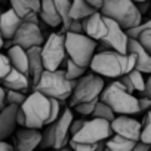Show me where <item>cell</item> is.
<instances>
[{"label":"cell","mask_w":151,"mask_h":151,"mask_svg":"<svg viewBox=\"0 0 151 151\" xmlns=\"http://www.w3.org/2000/svg\"><path fill=\"white\" fill-rule=\"evenodd\" d=\"M111 130L116 135H120L123 138L132 139V141H139L141 138V122L136 119L126 116V114H117L111 122Z\"/></svg>","instance_id":"obj_13"},{"label":"cell","mask_w":151,"mask_h":151,"mask_svg":"<svg viewBox=\"0 0 151 151\" xmlns=\"http://www.w3.org/2000/svg\"><path fill=\"white\" fill-rule=\"evenodd\" d=\"M25 98H27L25 92L6 89V105H8V104H14V105H21V104H22V102L25 101Z\"/></svg>","instance_id":"obj_32"},{"label":"cell","mask_w":151,"mask_h":151,"mask_svg":"<svg viewBox=\"0 0 151 151\" xmlns=\"http://www.w3.org/2000/svg\"><path fill=\"white\" fill-rule=\"evenodd\" d=\"M104 142H105V148H108L110 151H132L136 141H132V139H127V138H123L114 133Z\"/></svg>","instance_id":"obj_24"},{"label":"cell","mask_w":151,"mask_h":151,"mask_svg":"<svg viewBox=\"0 0 151 151\" xmlns=\"http://www.w3.org/2000/svg\"><path fill=\"white\" fill-rule=\"evenodd\" d=\"M43 42H45V36L40 28V24L28 22V21H22L15 36L12 37V43L21 46L25 50L33 46H42Z\"/></svg>","instance_id":"obj_12"},{"label":"cell","mask_w":151,"mask_h":151,"mask_svg":"<svg viewBox=\"0 0 151 151\" xmlns=\"http://www.w3.org/2000/svg\"><path fill=\"white\" fill-rule=\"evenodd\" d=\"M0 15H2V11H0Z\"/></svg>","instance_id":"obj_48"},{"label":"cell","mask_w":151,"mask_h":151,"mask_svg":"<svg viewBox=\"0 0 151 151\" xmlns=\"http://www.w3.org/2000/svg\"><path fill=\"white\" fill-rule=\"evenodd\" d=\"M70 148L73 151H104L105 150V142H98V144H83V142H76V141H68Z\"/></svg>","instance_id":"obj_29"},{"label":"cell","mask_w":151,"mask_h":151,"mask_svg":"<svg viewBox=\"0 0 151 151\" xmlns=\"http://www.w3.org/2000/svg\"><path fill=\"white\" fill-rule=\"evenodd\" d=\"M27 56H28V77H30L31 85H36L40 74L45 70L42 55H40V46H33L27 49Z\"/></svg>","instance_id":"obj_20"},{"label":"cell","mask_w":151,"mask_h":151,"mask_svg":"<svg viewBox=\"0 0 151 151\" xmlns=\"http://www.w3.org/2000/svg\"><path fill=\"white\" fill-rule=\"evenodd\" d=\"M86 122V119H77V120H71V124H70V136H73V135H76L80 129H82V126H83V123Z\"/></svg>","instance_id":"obj_35"},{"label":"cell","mask_w":151,"mask_h":151,"mask_svg":"<svg viewBox=\"0 0 151 151\" xmlns=\"http://www.w3.org/2000/svg\"><path fill=\"white\" fill-rule=\"evenodd\" d=\"M33 89L46 95L47 98H53L61 102L68 99L73 92L71 80H68L65 77V71L61 68L43 70V73L40 74L36 85H33Z\"/></svg>","instance_id":"obj_4"},{"label":"cell","mask_w":151,"mask_h":151,"mask_svg":"<svg viewBox=\"0 0 151 151\" xmlns=\"http://www.w3.org/2000/svg\"><path fill=\"white\" fill-rule=\"evenodd\" d=\"M126 76H127V79H129V82H130V85H132V88H133V91L135 92H144V89H145V79H144V73H141V71H138V70H130L129 73H126Z\"/></svg>","instance_id":"obj_27"},{"label":"cell","mask_w":151,"mask_h":151,"mask_svg":"<svg viewBox=\"0 0 151 151\" xmlns=\"http://www.w3.org/2000/svg\"><path fill=\"white\" fill-rule=\"evenodd\" d=\"M3 43H5V39L2 37V34H0V49L3 47Z\"/></svg>","instance_id":"obj_45"},{"label":"cell","mask_w":151,"mask_h":151,"mask_svg":"<svg viewBox=\"0 0 151 151\" xmlns=\"http://www.w3.org/2000/svg\"><path fill=\"white\" fill-rule=\"evenodd\" d=\"M11 68H12V65H11V62H9L8 55H5V53L0 52V82H2V79L9 73Z\"/></svg>","instance_id":"obj_34"},{"label":"cell","mask_w":151,"mask_h":151,"mask_svg":"<svg viewBox=\"0 0 151 151\" xmlns=\"http://www.w3.org/2000/svg\"><path fill=\"white\" fill-rule=\"evenodd\" d=\"M89 68L93 73L102 76V77L119 79L123 74L135 68V55L119 53L111 49L99 50V52H95L89 64Z\"/></svg>","instance_id":"obj_1"},{"label":"cell","mask_w":151,"mask_h":151,"mask_svg":"<svg viewBox=\"0 0 151 151\" xmlns=\"http://www.w3.org/2000/svg\"><path fill=\"white\" fill-rule=\"evenodd\" d=\"M56 12L61 18V33H67L68 27L71 24V17H70V8H71V0H53Z\"/></svg>","instance_id":"obj_25"},{"label":"cell","mask_w":151,"mask_h":151,"mask_svg":"<svg viewBox=\"0 0 151 151\" xmlns=\"http://www.w3.org/2000/svg\"><path fill=\"white\" fill-rule=\"evenodd\" d=\"M53 151H73V150L70 148V145H68V147L65 145V147H62V148H58V150H53Z\"/></svg>","instance_id":"obj_44"},{"label":"cell","mask_w":151,"mask_h":151,"mask_svg":"<svg viewBox=\"0 0 151 151\" xmlns=\"http://www.w3.org/2000/svg\"><path fill=\"white\" fill-rule=\"evenodd\" d=\"M0 85H2L5 89H11V91H21V92H27L31 82H30V77L28 74L17 70V68H11L9 73L5 76V77L2 79V82H0Z\"/></svg>","instance_id":"obj_18"},{"label":"cell","mask_w":151,"mask_h":151,"mask_svg":"<svg viewBox=\"0 0 151 151\" xmlns=\"http://www.w3.org/2000/svg\"><path fill=\"white\" fill-rule=\"evenodd\" d=\"M18 108H19V105L8 104L3 110H0V141H5L15 132V129L18 126V123H17Z\"/></svg>","instance_id":"obj_16"},{"label":"cell","mask_w":151,"mask_h":151,"mask_svg":"<svg viewBox=\"0 0 151 151\" xmlns=\"http://www.w3.org/2000/svg\"><path fill=\"white\" fill-rule=\"evenodd\" d=\"M40 55L45 70H58L67 58L65 52V34L52 33L40 46Z\"/></svg>","instance_id":"obj_9"},{"label":"cell","mask_w":151,"mask_h":151,"mask_svg":"<svg viewBox=\"0 0 151 151\" xmlns=\"http://www.w3.org/2000/svg\"><path fill=\"white\" fill-rule=\"evenodd\" d=\"M132 2H135V3H138V2H145V0H132Z\"/></svg>","instance_id":"obj_46"},{"label":"cell","mask_w":151,"mask_h":151,"mask_svg":"<svg viewBox=\"0 0 151 151\" xmlns=\"http://www.w3.org/2000/svg\"><path fill=\"white\" fill-rule=\"evenodd\" d=\"M104 151H110V150H108V148H105V150H104Z\"/></svg>","instance_id":"obj_47"},{"label":"cell","mask_w":151,"mask_h":151,"mask_svg":"<svg viewBox=\"0 0 151 151\" xmlns=\"http://www.w3.org/2000/svg\"><path fill=\"white\" fill-rule=\"evenodd\" d=\"M21 22L22 18L12 8L6 12H2V15H0V34H2V37L5 40H12Z\"/></svg>","instance_id":"obj_19"},{"label":"cell","mask_w":151,"mask_h":151,"mask_svg":"<svg viewBox=\"0 0 151 151\" xmlns=\"http://www.w3.org/2000/svg\"><path fill=\"white\" fill-rule=\"evenodd\" d=\"M82 24H83V34L93 39L95 42H99L107 34V22H105L104 15L99 11L83 18Z\"/></svg>","instance_id":"obj_15"},{"label":"cell","mask_w":151,"mask_h":151,"mask_svg":"<svg viewBox=\"0 0 151 151\" xmlns=\"http://www.w3.org/2000/svg\"><path fill=\"white\" fill-rule=\"evenodd\" d=\"M93 12H96V9L92 8L86 0H71V8H70L71 19H83Z\"/></svg>","instance_id":"obj_23"},{"label":"cell","mask_w":151,"mask_h":151,"mask_svg":"<svg viewBox=\"0 0 151 151\" xmlns=\"http://www.w3.org/2000/svg\"><path fill=\"white\" fill-rule=\"evenodd\" d=\"M0 151H15V150H14V147H12L9 142L0 141Z\"/></svg>","instance_id":"obj_43"},{"label":"cell","mask_w":151,"mask_h":151,"mask_svg":"<svg viewBox=\"0 0 151 151\" xmlns=\"http://www.w3.org/2000/svg\"><path fill=\"white\" fill-rule=\"evenodd\" d=\"M98 101H99V98L92 99V101H88V102H80V104H77V105H74L73 108H74L76 113H79L80 116L88 117V116L92 114V111H93V108H95V105H96Z\"/></svg>","instance_id":"obj_31"},{"label":"cell","mask_w":151,"mask_h":151,"mask_svg":"<svg viewBox=\"0 0 151 151\" xmlns=\"http://www.w3.org/2000/svg\"><path fill=\"white\" fill-rule=\"evenodd\" d=\"M99 12L116 21L123 30L132 28L142 21V14L132 0H104Z\"/></svg>","instance_id":"obj_5"},{"label":"cell","mask_w":151,"mask_h":151,"mask_svg":"<svg viewBox=\"0 0 151 151\" xmlns=\"http://www.w3.org/2000/svg\"><path fill=\"white\" fill-rule=\"evenodd\" d=\"M86 2H88L92 8H95L96 11H99L101 6H102V3H104V0H86Z\"/></svg>","instance_id":"obj_42"},{"label":"cell","mask_w":151,"mask_h":151,"mask_svg":"<svg viewBox=\"0 0 151 151\" xmlns=\"http://www.w3.org/2000/svg\"><path fill=\"white\" fill-rule=\"evenodd\" d=\"M91 116H92V117H96V119H104V120L111 122V120L116 117V113H114V111H113V110H111V108L105 104V102L98 101Z\"/></svg>","instance_id":"obj_28"},{"label":"cell","mask_w":151,"mask_h":151,"mask_svg":"<svg viewBox=\"0 0 151 151\" xmlns=\"http://www.w3.org/2000/svg\"><path fill=\"white\" fill-rule=\"evenodd\" d=\"M86 70L88 68H85V67H82V65H79V64H76V62H73L71 59H67L65 61V77L68 79V80H77V79H80L83 74H86Z\"/></svg>","instance_id":"obj_26"},{"label":"cell","mask_w":151,"mask_h":151,"mask_svg":"<svg viewBox=\"0 0 151 151\" xmlns=\"http://www.w3.org/2000/svg\"><path fill=\"white\" fill-rule=\"evenodd\" d=\"M139 141L151 144V110L147 111L142 123H141V138Z\"/></svg>","instance_id":"obj_30"},{"label":"cell","mask_w":151,"mask_h":151,"mask_svg":"<svg viewBox=\"0 0 151 151\" xmlns=\"http://www.w3.org/2000/svg\"><path fill=\"white\" fill-rule=\"evenodd\" d=\"M127 53L135 55V70L144 74H151V53H148L136 39L127 40Z\"/></svg>","instance_id":"obj_17"},{"label":"cell","mask_w":151,"mask_h":151,"mask_svg":"<svg viewBox=\"0 0 151 151\" xmlns=\"http://www.w3.org/2000/svg\"><path fill=\"white\" fill-rule=\"evenodd\" d=\"M138 105H139V113L141 111H148L151 110V99L145 95H142L141 98H138Z\"/></svg>","instance_id":"obj_36"},{"label":"cell","mask_w":151,"mask_h":151,"mask_svg":"<svg viewBox=\"0 0 151 151\" xmlns=\"http://www.w3.org/2000/svg\"><path fill=\"white\" fill-rule=\"evenodd\" d=\"M151 150V144H147V142H142V141H136L132 151H150Z\"/></svg>","instance_id":"obj_39"},{"label":"cell","mask_w":151,"mask_h":151,"mask_svg":"<svg viewBox=\"0 0 151 151\" xmlns=\"http://www.w3.org/2000/svg\"><path fill=\"white\" fill-rule=\"evenodd\" d=\"M18 111L24 117V126L33 129H43L52 123V101L46 95L33 91L19 105Z\"/></svg>","instance_id":"obj_2"},{"label":"cell","mask_w":151,"mask_h":151,"mask_svg":"<svg viewBox=\"0 0 151 151\" xmlns=\"http://www.w3.org/2000/svg\"><path fill=\"white\" fill-rule=\"evenodd\" d=\"M18 2L34 12H39V9H40V0H18Z\"/></svg>","instance_id":"obj_37"},{"label":"cell","mask_w":151,"mask_h":151,"mask_svg":"<svg viewBox=\"0 0 151 151\" xmlns=\"http://www.w3.org/2000/svg\"><path fill=\"white\" fill-rule=\"evenodd\" d=\"M99 101L105 102L114 113L117 114H126V116H133L139 113V105H138V98L127 92L124 86L120 83V80H114L110 85H107L101 95Z\"/></svg>","instance_id":"obj_3"},{"label":"cell","mask_w":151,"mask_h":151,"mask_svg":"<svg viewBox=\"0 0 151 151\" xmlns=\"http://www.w3.org/2000/svg\"><path fill=\"white\" fill-rule=\"evenodd\" d=\"M111 135L113 130L108 120L92 117L91 120H86L82 129L76 135H73L70 139L76 142H83V144H98L108 139Z\"/></svg>","instance_id":"obj_10"},{"label":"cell","mask_w":151,"mask_h":151,"mask_svg":"<svg viewBox=\"0 0 151 151\" xmlns=\"http://www.w3.org/2000/svg\"><path fill=\"white\" fill-rule=\"evenodd\" d=\"M105 22H107V34L99 40L101 42L99 50L111 49V50H116L119 53H127V40H129V37H127L126 31L116 21H113L110 18H105Z\"/></svg>","instance_id":"obj_11"},{"label":"cell","mask_w":151,"mask_h":151,"mask_svg":"<svg viewBox=\"0 0 151 151\" xmlns=\"http://www.w3.org/2000/svg\"><path fill=\"white\" fill-rule=\"evenodd\" d=\"M65 34V52L68 59L89 68V64L96 52V42L83 33H64Z\"/></svg>","instance_id":"obj_7"},{"label":"cell","mask_w":151,"mask_h":151,"mask_svg":"<svg viewBox=\"0 0 151 151\" xmlns=\"http://www.w3.org/2000/svg\"><path fill=\"white\" fill-rule=\"evenodd\" d=\"M6 107V89L0 85V110Z\"/></svg>","instance_id":"obj_40"},{"label":"cell","mask_w":151,"mask_h":151,"mask_svg":"<svg viewBox=\"0 0 151 151\" xmlns=\"http://www.w3.org/2000/svg\"><path fill=\"white\" fill-rule=\"evenodd\" d=\"M68 31L70 33H83V24H82V19H73L70 27H68Z\"/></svg>","instance_id":"obj_38"},{"label":"cell","mask_w":151,"mask_h":151,"mask_svg":"<svg viewBox=\"0 0 151 151\" xmlns=\"http://www.w3.org/2000/svg\"><path fill=\"white\" fill-rule=\"evenodd\" d=\"M136 40L141 43V46H142L148 53H151V27H147L145 30H142V31L138 34Z\"/></svg>","instance_id":"obj_33"},{"label":"cell","mask_w":151,"mask_h":151,"mask_svg":"<svg viewBox=\"0 0 151 151\" xmlns=\"http://www.w3.org/2000/svg\"><path fill=\"white\" fill-rule=\"evenodd\" d=\"M104 88H105V82L102 76L96 73L83 74L80 79H77V83L73 88V92L70 96V107L99 98Z\"/></svg>","instance_id":"obj_8"},{"label":"cell","mask_w":151,"mask_h":151,"mask_svg":"<svg viewBox=\"0 0 151 151\" xmlns=\"http://www.w3.org/2000/svg\"><path fill=\"white\" fill-rule=\"evenodd\" d=\"M142 95H145L151 99V74H148V79L145 80V89H144Z\"/></svg>","instance_id":"obj_41"},{"label":"cell","mask_w":151,"mask_h":151,"mask_svg":"<svg viewBox=\"0 0 151 151\" xmlns=\"http://www.w3.org/2000/svg\"><path fill=\"white\" fill-rule=\"evenodd\" d=\"M42 142V130L21 126L15 132V145L18 151H34L40 147Z\"/></svg>","instance_id":"obj_14"},{"label":"cell","mask_w":151,"mask_h":151,"mask_svg":"<svg viewBox=\"0 0 151 151\" xmlns=\"http://www.w3.org/2000/svg\"><path fill=\"white\" fill-rule=\"evenodd\" d=\"M39 17L40 19L55 28V27H59L61 25V18L56 12V8H55V3H53V0H40V9H39Z\"/></svg>","instance_id":"obj_21"},{"label":"cell","mask_w":151,"mask_h":151,"mask_svg":"<svg viewBox=\"0 0 151 151\" xmlns=\"http://www.w3.org/2000/svg\"><path fill=\"white\" fill-rule=\"evenodd\" d=\"M8 58L14 68L28 74V56L25 49L18 45H12L11 47H8Z\"/></svg>","instance_id":"obj_22"},{"label":"cell","mask_w":151,"mask_h":151,"mask_svg":"<svg viewBox=\"0 0 151 151\" xmlns=\"http://www.w3.org/2000/svg\"><path fill=\"white\" fill-rule=\"evenodd\" d=\"M73 111L70 107H64L61 110V114L56 120L45 126V130L42 132V148H62L70 141V124L73 120Z\"/></svg>","instance_id":"obj_6"}]
</instances>
